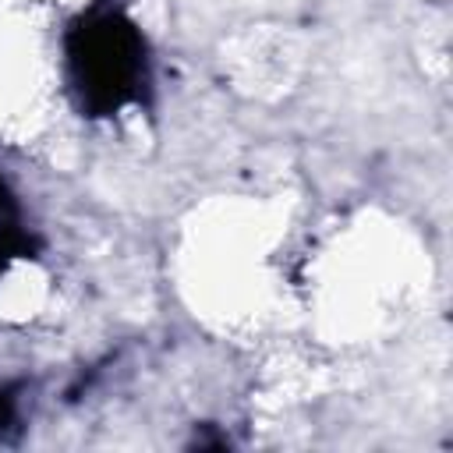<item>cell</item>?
Masks as SVG:
<instances>
[{"instance_id":"obj_1","label":"cell","mask_w":453,"mask_h":453,"mask_svg":"<svg viewBox=\"0 0 453 453\" xmlns=\"http://www.w3.org/2000/svg\"><path fill=\"white\" fill-rule=\"evenodd\" d=\"M67 71L88 117H110L134 103L149 81V53L138 25L120 7H92L67 28Z\"/></svg>"},{"instance_id":"obj_3","label":"cell","mask_w":453,"mask_h":453,"mask_svg":"<svg viewBox=\"0 0 453 453\" xmlns=\"http://www.w3.org/2000/svg\"><path fill=\"white\" fill-rule=\"evenodd\" d=\"M14 421H18V400H14V393H11V389H4V386H0V435H4Z\"/></svg>"},{"instance_id":"obj_2","label":"cell","mask_w":453,"mask_h":453,"mask_svg":"<svg viewBox=\"0 0 453 453\" xmlns=\"http://www.w3.org/2000/svg\"><path fill=\"white\" fill-rule=\"evenodd\" d=\"M32 251H35V241L28 234H21L14 226V219H4L0 223V276L11 269V262H18V258H25Z\"/></svg>"},{"instance_id":"obj_4","label":"cell","mask_w":453,"mask_h":453,"mask_svg":"<svg viewBox=\"0 0 453 453\" xmlns=\"http://www.w3.org/2000/svg\"><path fill=\"white\" fill-rule=\"evenodd\" d=\"M14 216V202H11V191H7V184L0 180V223L4 219H11Z\"/></svg>"}]
</instances>
